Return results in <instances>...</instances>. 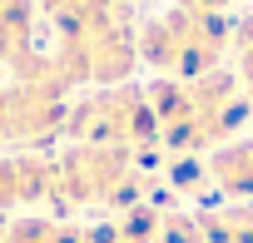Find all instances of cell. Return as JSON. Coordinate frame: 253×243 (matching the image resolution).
<instances>
[{
  "instance_id": "cell-13",
  "label": "cell",
  "mask_w": 253,
  "mask_h": 243,
  "mask_svg": "<svg viewBox=\"0 0 253 243\" xmlns=\"http://www.w3.org/2000/svg\"><path fill=\"white\" fill-rule=\"evenodd\" d=\"M0 233H5V223H0Z\"/></svg>"
},
{
  "instance_id": "cell-5",
  "label": "cell",
  "mask_w": 253,
  "mask_h": 243,
  "mask_svg": "<svg viewBox=\"0 0 253 243\" xmlns=\"http://www.w3.org/2000/svg\"><path fill=\"white\" fill-rule=\"evenodd\" d=\"M40 199H50V159H35V154L0 159V208L40 203Z\"/></svg>"
},
{
  "instance_id": "cell-6",
  "label": "cell",
  "mask_w": 253,
  "mask_h": 243,
  "mask_svg": "<svg viewBox=\"0 0 253 243\" xmlns=\"http://www.w3.org/2000/svg\"><path fill=\"white\" fill-rule=\"evenodd\" d=\"M209 164V184L218 194H233V199H253V139H233L223 149H213Z\"/></svg>"
},
{
  "instance_id": "cell-9",
  "label": "cell",
  "mask_w": 253,
  "mask_h": 243,
  "mask_svg": "<svg viewBox=\"0 0 253 243\" xmlns=\"http://www.w3.org/2000/svg\"><path fill=\"white\" fill-rule=\"evenodd\" d=\"M154 243H204V223H199V213H164Z\"/></svg>"
},
{
  "instance_id": "cell-10",
  "label": "cell",
  "mask_w": 253,
  "mask_h": 243,
  "mask_svg": "<svg viewBox=\"0 0 253 243\" xmlns=\"http://www.w3.org/2000/svg\"><path fill=\"white\" fill-rule=\"evenodd\" d=\"M223 5L228 0H179V10H189V15H223Z\"/></svg>"
},
{
  "instance_id": "cell-3",
  "label": "cell",
  "mask_w": 253,
  "mask_h": 243,
  "mask_svg": "<svg viewBox=\"0 0 253 243\" xmlns=\"http://www.w3.org/2000/svg\"><path fill=\"white\" fill-rule=\"evenodd\" d=\"M223 45H228V20L223 15H189V10H169V15L139 25V35H134L139 60H149L169 80L213 75Z\"/></svg>"
},
{
  "instance_id": "cell-4",
  "label": "cell",
  "mask_w": 253,
  "mask_h": 243,
  "mask_svg": "<svg viewBox=\"0 0 253 243\" xmlns=\"http://www.w3.org/2000/svg\"><path fill=\"white\" fill-rule=\"evenodd\" d=\"M65 129H70L80 144H99V149L139 154V149H149V144L159 139V119H154L144 89L109 84V89L80 99V104L65 114Z\"/></svg>"
},
{
  "instance_id": "cell-12",
  "label": "cell",
  "mask_w": 253,
  "mask_h": 243,
  "mask_svg": "<svg viewBox=\"0 0 253 243\" xmlns=\"http://www.w3.org/2000/svg\"><path fill=\"white\" fill-rule=\"evenodd\" d=\"M124 5H144V0H124Z\"/></svg>"
},
{
  "instance_id": "cell-1",
  "label": "cell",
  "mask_w": 253,
  "mask_h": 243,
  "mask_svg": "<svg viewBox=\"0 0 253 243\" xmlns=\"http://www.w3.org/2000/svg\"><path fill=\"white\" fill-rule=\"evenodd\" d=\"M149 94V109L159 119V139L174 154H204L223 149L228 134H238L243 114L253 109L243 84L223 70L199 75V80H159Z\"/></svg>"
},
{
  "instance_id": "cell-11",
  "label": "cell",
  "mask_w": 253,
  "mask_h": 243,
  "mask_svg": "<svg viewBox=\"0 0 253 243\" xmlns=\"http://www.w3.org/2000/svg\"><path fill=\"white\" fill-rule=\"evenodd\" d=\"M243 94H248V104H253V30H248V40H243Z\"/></svg>"
},
{
  "instance_id": "cell-2",
  "label": "cell",
  "mask_w": 253,
  "mask_h": 243,
  "mask_svg": "<svg viewBox=\"0 0 253 243\" xmlns=\"http://www.w3.org/2000/svg\"><path fill=\"white\" fill-rule=\"evenodd\" d=\"M109 203V208H139L149 203V179L139 174L134 154L80 144L60 159H50V203Z\"/></svg>"
},
{
  "instance_id": "cell-8",
  "label": "cell",
  "mask_w": 253,
  "mask_h": 243,
  "mask_svg": "<svg viewBox=\"0 0 253 243\" xmlns=\"http://www.w3.org/2000/svg\"><path fill=\"white\" fill-rule=\"evenodd\" d=\"M199 223H204V243H253V208L199 213Z\"/></svg>"
},
{
  "instance_id": "cell-7",
  "label": "cell",
  "mask_w": 253,
  "mask_h": 243,
  "mask_svg": "<svg viewBox=\"0 0 253 243\" xmlns=\"http://www.w3.org/2000/svg\"><path fill=\"white\" fill-rule=\"evenodd\" d=\"M0 243H84V228L60 218H20L0 233Z\"/></svg>"
}]
</instances>
